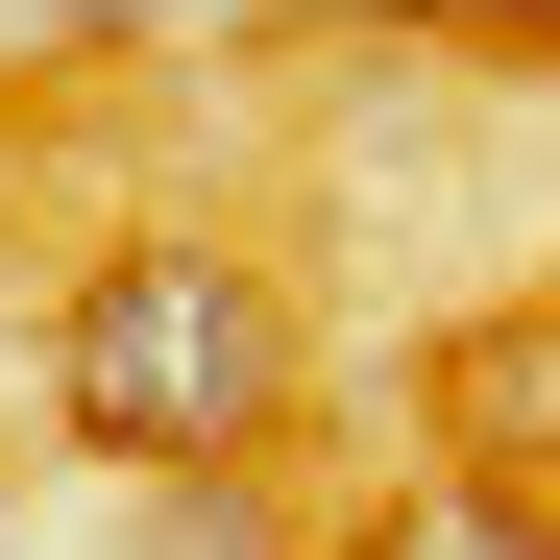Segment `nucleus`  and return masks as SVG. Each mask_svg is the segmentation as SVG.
I'll return each mask as SVG.
<instances>
[{
  "mask_svg": "<svg viewBox=\"0 0 560 560\" xmlns=\"http://www.w3.org/2000/svg\"><path fill=\"white\" fill-rule=\"evenodd\" d=\"M49 415L98 439V463H147V488H171V463H268V439L317 415V317L268 293L244 244L147 220V244H98L49 293Z\"/></svg>",
  "mask_w": 560,
  "mask_h": 560,
  "instance_id": "f257e3e1",
  "label": "nucleus"
},
{
  "mask_svg": "<svg viewBox=\"0 0 560 560\" xmlns=\"http://www.w3.org/2000/svg\"><path fill=\"white\" fill-rule=\"evenodd\" d=\"M439 463H488V488H560V293L439 341Z\"/></svg>",
  "mask_w": 560,
  "mask_h": 560,
  "instance_id": "f03ea898",
  "label": "nucleus"
},
{
  "mask_svg": "<svg viewBox=\"0 0 560 560\" xmlns=\"http://www.w3.org/2000/svg\"><path fill=\"white\" fill-rule=\"evenodd\" d=\"M365 560H560V488H488V463H439V488L365 536Z\"/></svg>",
  "mask_w": 560,
  "mask_h": 560,
  "instance_id": "7ed1b4c3",
  "label": "nucleus"
},
{
  "mask_svg": "<svg viewBox=\"0 0 560 560\" xmlns=\"http://www.w3.org/2000/svg\"><path fill=\"white\" fill-rule=\"evenodd\" d=\"M147 560H293V536L244 512V463H171V512H147Z\"/></svg>",
  "mask_w": 560,
  "mask_h": 560,
  "instance_id": "20e7f679",
  "label": "nucleus"
},
{
  "mask_svg": "<svg viewBox=\"0 0 560 560\" xmlns=\"http://www.w3.org/2000/svg\"><path fill=\"white\" fill-rule=\"evenodd\" d=\"M25 25H49V49H122V25H171V0H25Z\"/></svg>",
  "mask_w": 560,
  "mask_h": 560,
  "instance_id": "39448f33",
  "label": "nucleus"
}]
</instances>
